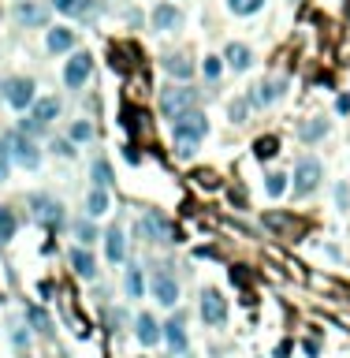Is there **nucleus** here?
<instances>
[{"mask_svg": "<svg viewBox=\"0 0 350 358\" xmlns=\"http://www.w3.org/2000/svg\"><path fill=\"white\" fill-rule=\"evenodd\" d=\"M172 135H175V154L179 157H194V149L205 135H209V119L198 108H187V112H179L172 119Z\"/></svg>", "mask_w": 350, "mask_h": 358, "instance_id": "f257e3e1", "label": "nucleus"}, {"mask_svg": "<svg viewBox=\"0 0 350 358\" xmlns=\"http://www.w3.org/2000/svg\"><path fill=\"white\" fill-rule=\"evenodd\" d=\"M321 176H324V168L317 157L305 154V157L294 161V198H310V194L321 187Z\"/></svg>", "mask_w": 350, "mask_h": 358, "instance_id": "f03ea898", "label": "nucleus"}, {"mask_svg": "<svg viewBox=\"0 0 350 358\" xmlns=\"http://www.w3.org/2000/svg\"><path fill=\"white\" fill-rule=\"evenodd\" d=\"M30 216L49 228V232H60L63 228V202H56L52 194H30Z\"/></svg>", "mask_w": 350, "mask_h": 358, "instance_id": "7ed1b4c3", "label": "nucleus"}, {"mask_svg": "<svg viewBox=\"0 0 350 358\" xmlns=\"http://www.w3.org/2000/svg\"><path fill=\"white\" fill-rule=\"evenodd\" d=\"M157 105H160V112L168 119H175L179 112H187V108L198 105V90H190V86H164Z\"/></svg>", "mask_w": 350, "mask_h": 358, "instance_id": "20e7f679", "label": "nucleus"}, {"mask_svg": "<svg viewBox=\"0 0 350 358\" xmlns=\"http://www.w3.org/2000/svg\"><path fill=\"white\" fill-rule=\"evenodd\" d=\"M8 146H12V161H15V165H23L26 172L41 168V149H38V142L26 131H12V135H8Z\"/></svg>", "mask_w": 350, "mask_h": 358, "instance_id": "39448f33", "label": "nucleus"}, {"mask_svg": "<svg viewBox=\"0 0 350 358\" xmlns=\"http://www.w3.org/2000/svg\"><path fill=\"white\" fill-rule=\"evenodd\" d=\"M138 232L146 235L149 243H175V239H179V232H175L172 221H168L160 209H146V216H142V224H138Z\"/></svg>", "mask_w": 350, "mask_h": 358, "instance_id": "423d86ee", "label": "nucleus"}, {"mask_svg": "<svg viewBox=\"0 0 350 358\" xmlns=\"http://www.w3.org/2000/svg\"><path fill=\"white\" fill-rule=\"evenodd\" d=\"M0 90H4V101L15 108V112H26L30 105L38 101V86H34V79H23V75H19V79H8L4 86H0Z\"/></svg>", "mask_w": 350, "mask_h": 358, "instance_id": "0eeeda50", "label": "nucleus"}, {"mask_svg": "<svg viewBox=\"0 0 350 358\" xmlns=\"http://www.w3.org/2000/svg\"><path fill=\"white\" fill-rule=\"evenodd\" d=\"M90 75H93V57H90V52H86V49L71 52V60L63 64V82H68V90H82Z\"/></svg>", "mask_w": 350, "mask_h": 358, "instance_id": "6e6552de", "label": "nucleus"}, {"mask_svg": "<svg viewBox=\"0 0 350 358\" xmlns=\"http://www.w3.org/2000/svg\"><path fill=\"white\" fill-rule=\"evenodd\" d=\"M149 288H153V299H157L160 306H175V302H179V284H175V276L168 273V265H157Z\"/></svg>", "mask_w": 350, "mask_h": 358, "instance_id": "1a4fd4ad", "label": "nucleus"}, {"mask_svg": "<svg viewBox=\"0 0 350 358\" xmlns=\"http://www.w3.org/2000/svg\"><path fill=\"white\" fill-rule=\"evenodd\" d=\"M12 15H15V23H19V27H26V30L49 27V8H45V4H38V0H19Z\"/></svg>", "mask_w": 350, "mask_h": 358, "instance_id": "9d476101", "label": "nucleus"}, {"mask_svg": "<svg viewBox=\"0 0 350 358\" xmlns=\"http://www.w3.org/2000/svg\"><path fill=\"white\" fill-rule=\"evenodd\" d=\"M198 313H201V321L205 325H224L227 321V299L220 295L216 288H209V291H201V306H198Z\"/></svg>", "mask_w": 350, "mask_h": 358, "instance_id": "9b49d317", "label": "nucleus"}, {"mask_svg": "<svg viewBox=\"0 0 350 358\" xmlns=\"http://www.w3.org/2000/svg\"><path fill=\"white\" fill-rule=\"evenodd\" d=\"M283 94H287V82H283V79H265V82H257L254 90H250V105H254V108H268V105H276Z\"/></svg>", "mask_w": 350, "mask_h": 358, "instance_id": "f8f14e48", "label": "nucleus"}, {"mask_svg": "<svg viewBox=\"0 0 350 358\" xmlns=\"http://www.w3.org/2000/svg\"><path fill=\"white\" fill-rule=\"evenodd\" d=\"M183 27V12L175 4H157L153 8V30H160V34H172V30Z\"/></svg>", "mask_w": 350, "mask_h": 358, "instance_id": "ddd939ff", "label": "nucleus"}, {"mask_svg": "<svg viewBox=\"0 0 350 358\" xmlns=\"http://www.w3.org/2000/svg\"><path fill=\"white\" fill-rule=\"evenodd\" d=\"M135 336H138L142 347H153L164 336V325H157L153 313H138V318H135Z\"/></svg>", "mask_w": 350, "mask_h": 358, "instance_id": "4468645a", "label": "nucleus"}, {"mask_svg": "<svg viewBox=\"0 0 350 358\" xmlns=\"http://www.w3.org/2000/svg\"><path fill=\"white\" fill-rule=\"evenodd\" d=\"M71 269H75V276H82V280H93L97 276V258L90 254V246H75L71 251Z\"/></svg>", "mask_w": 350, "mask_h": 358, "instance_id": "2eb2a0df", "label": "nucleus"}, {"mask_svg": "<svg viewBox=\"0 0 350 358\" xmlns=\"http://www.w3.org/2000/svg\"><path fill=\"white\" fill-rule=\"evenodd\" d=\"M328 131H332V124H328L324 116H310V119H302V124H298V131H294V135H298L302 142H321Z\"/></svg>", "mask_w": 350, "mask_h": 358, "instance_id": "dca6fc26", "label": "nucleus"}, {"mask_svg": "<svg viewBox=\"0 0 350 358\" xmlns=\"http://www.w3.org/2000/svg\"><path fill=\"white\" fill-rule=\"evenodd\" d=\"M105 258L112 265H123V258H127V239H123V232L119 228H108L105 232Z\"/></svg>", "mask_w": 350, "mask_h": 358, "instance_id": "f3484780", "label": "nucleus"}, {"mask_svg": "<svg viewBox=\"0 0 350 358\" xmlns=\"http://www.w3.org/2000/svg\"><path fill=\"white\" fill-rule=\"evenodd\" d=\"M60 15H71V19H90L97 12V0H52Z\"/></svg>", "mask_w": 350, "mask_h": 358, "instance_id": "a211bd4d", "label": "nucleus"}, {"mask_svg": "<svg viewBox=\"0 0 350 358\" xmlns=\"http://www.w3.org/2000/svg\"><path fill=\"white\" fill-rule=\"evenodd\" d=\"M224 64L231 71H246L250 64H254V52H250V45H243V41H231V45L224 49Z\"/></svg>", "mask_w": 350, "mask_h": 358, "instance_id": "6ab92c4d", "label": "nucleus"}, {"mask_svg": "<svg viewBox=\"0 0 350 358\" xmlns=\"http://www.w3.org/2000/svg\"><path fill=\"white\" fill-rule=\"evenodd\" d=\"M160 68L168 71L172 79H179V82H187L190 75H194V64H190L187 57H183V52H168V57L160 60Z\"/></svg>", "mask_w": 350, "mask_h": 358, "instance_id": "aec40b11", "label": "nucleus"}, {"mask_svg": "<svg viewBox=\"0 0 350 358\" xmlns=\"http://www.w3.org/2000/svg\"><path fill=\"white\" fill-rule=\"evenodd\" d=\"M63 112V105H60V97H38V101L34 105H30V116H34V119H41V124H52V119H56Z\"/></svg>", "mask_w": 350, "mask_h": 358, "instance_id": "412c9836", "label": "nucleus"}, {"mask_svg": "<svg viewBox=\"0 0 350 358\" xmlns=\"http://www.w3.org/2000/svg\"><path fill=\"white\" fill-rule=\"evenodd\" d=\"M45 49L56 57V52H71L75 49V30H68V27H56V30H49L45 34Z\"/></svg>", "mask_w": 350, "mask_h": 358, "instance_id": "4be33fe9", "label": "nucleus"}, {"mask_svg": "<svg viewBox=\"0 0 350 358\" xmlns=\"http://www.w3.org/2000/svg\"><path fill=\"white\" fill-rule=\"evenodd\" d=\"M105 213H108V187H97L93 183V187L86 191V216L97 221V216H105Z\"/></svg>", "mask_w": 350, "mask_h": 358, "instance_id": "5701e85b", "label": "nucleus"}, {"mask_svg": "<svg viewBox=\"0 0 350 358\" xmlns=\"http://www.w3.org/2000/svg\"><path fill=\"white\" fill-rule=\"evenodd\" d=\"M164 340L172 343V351L187 355V332H183V313H175V318L164 325Z\"/></svg>", "mask_w": 350, "mask_h": 358, "instance_id": "b1692460", "label": "nucleus"}, {"mask_svg": "<svg viewBox=\"0 0 350 358\" xmlns=\"http://www.w3.org/2000/svg\"><path fill=\"white\" fill-rule=\"evenodd\" d=\"M26 321L34 325V332H38V336H52V321H49V313L41 310V306H34V302L26 306Z\"/></svg>", "mask_w": 350, "mask_h": 358, "instance_id": "393cba45", "label": "nucleus"}, {"mask_svg": "<svg viewBox=\"0 0 350 358\" xmlns=\"http://www.w3.org/2000/svg\"><path fill=\"white\" fill-rule=\"evenodd\" d=\"M15 232H19V216L8 205H0V243H12Z\"/></svg>", "mask_w": 350, "mask_h": 358, "instance_id": "a878e982", "label": "nucleus"}, {"mask_svg": "<svg viewBox=\"0 0 350 358\" xmlns=\"http://www.w3.org/2000/svg\"><path fill=\"white\" fill-rule=\"evenodd\" d=\"M276 154H280V138L276 135H261L257 142H254V157L257 161H272Z\"/></svg>", "mask_w": 350, "mask_h": 358, "instance_id": "bb28decb", "label": "nucleus"}, {"mask_svg": "<svg viewBox=\"0 0 350 358\" xmlns=\"http://www.w3.org/2000/svg\"><path fill=\"white\" fill-rule=\"evenodd\" d=\"M123 288H127L130 299H142V291H146V280H142V269H138V265H130L127 273H123Z\"/></svg>", "mask_w": 350, "mask_h": 358, "instance_id": "cd10ccee", "label": "nucleus"}, {"mask_svg": "<svg viewBox=\"0 0 350 358\" xmlns=\"http://www.w3.org/2000/svg\"><path fill=\"white\" fill-rule=\"evenodd\" d=\"M75 235H79L82 246L97 243V224H93V216H82V221H75Z\"/></svg>", "mask_w": 350, "mask_h": 358, "instance_id": "c85d7f7f", "label": "nucleus"}, {"mask_svg": "<svg viewBox=\"0 0 350 358\" xmlns=\"http://www.w3.org/2000/svg\"><path fill=\"white\" fill-rule=\"evenodd\" d=\"M265 8V0H227V12L231 15H257Z\"/></svg>", "mask_w": 350, "mask_h": 358, "instance_id": "c756f323", "label": "nucleus"}, {"mask_svg": "<svg viewBox=\"0 0 350 358\" xmlns=\"http://www.w3.org/2000/svg\"><path fill=\"white\" fill-rule=\"evenodd\" d=\"M250 108H254V105H250V94H246V97H235V101L227 105V116H231V124H246Z\"/></svg>", "mask_w": 350, "mask_h": 358, "instance_id": "7c9ffc66", "label": "nucleus"}, {"mask_svg": "<svg viewBox=\"0 0 350 358\" xmlns=\"http://www.w3.org/2000/svg\"><path fill=\"white\" fill-rule=\"evenodd\" d=\"M283 191H287V176H283V172H268L265 176V194L268 198H280Z\"/></svg>", "mask_w": 350, "mask_h": 358, "instance_id": "2f4dec72", "label": "nucleus"}, {"mask_svg": "<svg viewBox=\"0 0 350 358\" xmlns=\"http://www.w3.org/2000/svg\"><path fill=\"white\" fill-rule=\"evenodd\" d=\"M93 183H97V187H112V168H108V161H101V157H97L93 161Z\"/></svg>", "mask_w": 350, "mask_h": 358, "instance_id": "473e14b6", "label": "nucleus"}, {"mask_svg": "<svg viewBox=\"0 0 350 358\" xmlns=\"http://www.w3.org/2000/svg\"><path fill=\"white\" fill-rule=\"evenodd\" d=\"M12 176V146H8V138H0V183H8Z\"/></svg>", "mask_w": 350, "mask_h": 358, "instance_id": "72a5a7b5", "label": "nucleus"}, {"mask_svg": "<svg viewBox=\"0 0 350 358\" xmlns=\"http://www.w3.org/2000/svg\"><path fill=\"white\" fill-rule=\"evenodd\" d=\"M90 138H93V124L75 119V124H71V142H90Z\"/></svg>", "mask_w": 350, "mask_h": 358, "instance_id": "f704fd0d", "label": "nucleus"}, {"mask_svg": "<svg viewBox=\"0 0 350 358\" xmlns=\"http://www.w3.org/2000/svg\"><path fill=\"white\" fill-rule=\"evenodd\" d=\"M205 79H209V82H216V79H220V71H224V64H220V57H205Z\"/></svg>", "mask_w": 350, "mask_h": 358, "instance_id": "c9c22d12", "label": "nucleus"}, {"mask_svg": "<svg viewBox=\"0 0 350 358\" xmlns=\"http://www.w3.org/2000/svg\"><path fill=\"white\" fill-rule=\"evenodd\" d=\"M19 131H26L30 138H34V135H45V124L34 119V116H26V119H19Z\"/></svg>", "mask_w": 350, "mask_h": 358, "instance_id": "e433bc0d", "label": "nucleus"}, {"mask_svg": "<svg viewBox=\"0 0 350 358\" xmlns=\"http://www.w3.org/2000/svg\"><path fill=\"white\" fill-rule=\"evenodd\" d=\"M335 205L339 209H350V187L347 183H335Z\"/></svg>", "mask_w": 350, "mask_h": 358, "instance_id": "4c0bfd02", "label": "nucleus"}, {"mask_svg": "<svg viewBox=\"0 0 350 358\" xmlns=\"http://www.w3.org/2000/svg\"><path fill=\"white\" fill-rule=\"evenodd\" d=\"M52 154H60V157H75V146L68 142V138H52Z\"/></svg>", "mask_w": 350, "mask_h": 358, "instance_id": "58836bf2", "label": "nucleus"}, {"mask_svg": "<svg viewBox=\"0 0 350 358\" xmlns=\"http://www.w3.org/2000/svg\"><path fill=\"white\" fill-rule=\"evenodd\" d=\"M12 343L19 347V351H23V347L30 343V332H26V329H19V325H12Z\"/></svg>", "mask_w": 350, "mask_h": 358, "instance_id": "ea45409f", "label": "nucleus"}, {"mask_svg": "<svg viewBox=\"0 0 350 358\" xmlns=\"http://www.w3.org/2000/svg\"><path fill=\"white\" fill-rule=\"evenodd\" d=\"M123 157H127V165H142V154H138V146H123Z\"/></svg>", "mask_w": 350, "mask_h": 358, "instance_id": "a19ab883", "label": "nucleus"}, {"mask_svg": "<svg viewBox=\"0 0 350 358\" xmlns=\"http://www.w3.org/2000/svg\"><path fill=\"white\" fill-rule=\"evenodd\" d=\"M335 112H339V116H350V97H347V94L335 101Z\"/></svg>", "mask_w": 350, "mask_h": 358, "instance_id": "79ce46f5", "label": "nucleus"}, {"mask_svg": "<svg viewBox=\"0 0 350 358\" xmlns=\"http://www.w3.org/2000/svg\"><path fill=\"white\" fill-rule=\"evenodd\" d=\"M302 347H305V355H310V358H317V355H321V343H317V340H305Z\"/></svg>", "mask_w": 350, "mask_h": 358, "instance_id": "37998d69", "label": "nucleus"}, {"mask_svg": "<svg viewBox=\"0 0 350 358\" xmlns=\"http://www.w3.org/2000/svg\"><path fill=\"white\" fill-rule=\"evenodd\" d=\"M287 355H291V343H287V340H283V343L276 347V358H287Z\"/></svg>", "mask_w": 350, "mask_h": 358, "instance_id": "c03bdc74", "label": "nucleus"}, {"mask_svg": "<svg viewBox=\"0 0 350 358\" xmlns=\"http://www.w3.org/2000/svg\"><path fill=\"white\" fill-rule=\"evenodd\" d=\"M23 358H26V355H23Z\"/></svg>", "mask_w": 350, "mask_h": 358, "instance_id": "a18cd8bd", "label": "nucleus"}]
</instances>
